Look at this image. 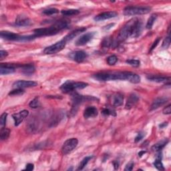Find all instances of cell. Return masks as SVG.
<instances>
[{"label":"cell","mask_w":171,"mask_h":171,"mask_svg":"<svg viewBox=\"0 0 171 171\" xmlns=\"http://www.w3.org/2000/svg\"><path fill=\"white\" fill-rule=\"evenodd\" d=\"M151 8L148 6H129L124 10V14L125 16H132L136 15H144L147 14L150 12Z\"/></svg>","instance_id":"8992f818"},{"label":"cell","mask_w":171,"mask_h":171,"mask_svg":"<svg viewBox=\"0 0 171 171\" xmlns=\"http://www.w3.org/2000/svg\"><path fill=\"white\" fill-rule=\"evenodd\" d=\"M168 140L167 138L162 139V140L159 141V142L156 143L155 145H153V147H152V150L156 152H160L166 144H168Z\"/></svg>","instance_id":"603a6c76"},{"label":"cell","mask_w":171,"mask_h":171,"mask_svg":"<svg viewBox=\"0 0 171 171\" xmlns=\"http://www.w3.org/2000/svg\"><path fill=\"white\" fill-rule=\"evenodd\" d=\"M102 114H104V116H116V111L112 110L110 108H104L102 111Z\"/></svg>","instance_id":"83f0119b"},{"label":"cell","mask_w":171,"mask_h":171,"mask_svg":"<svg viewBox=\"0 0 171 171\" xmlns=\"http://www.w3.org/2000/svg\"><path fill=\"white\" fill-rule=\"evenodd\" d=\"M87 53L84 52V51H77V52H75L72 54V59L78 63L82 62L87 58Z\"/></svg>","instance_id":"2e32d148"},{"label":"cell","mask_w":171,"mask_h":171,"mask_svg":"<svg viewBox=\"0 0 171 171\" xmlns=\"http://www.w3.org/2000/svg\"><path fill=\"white\" fill-rule=\"evenodd\" d=\"M95 35V32H88L80 36L76 42V45L78 46H82L87 44L94 38Z\"/></svg>","instance_id":"30bf717a"},{"label":"cell","mask_w":171,"mask_h":171,"mask_svg":"<svg viewBox=\"0 0 171 171\" xmlns=\"http://www.w3.org/2000/svg\"><path fill=\"white\" fill-rule=\"evenodd\" d=\"M142 22L134 18L130 20L120 29L117 40L119 42L125 41L128 38H137L142 31Z\"/></svg>","instance_id":"6da1fadb"},{"label":"cell","mask_w":171,"mask_h":171,"mask_svg":"<svg viewBox=\"0 0 171 171\" xmlns=\"http://www.w3.org/2000/svg\"><path fill=\"white\" fill-rule=\"evenodd\" d=\"M62 15H64V16H76V15H78L80 14V11L78 10H74V9L62 10Z\"/></svg>","instance_id":"484cf974"},{"label":"cell","mask_w":171,"mask_h":171,"mask_svg":"<svg viewBox=\"0 0 171 171\" xmlns=\"http://www.w3.org/2000/svg\"><path fill=\"white\" fill-rule=\"evenodd\" d=\"M98 114V110L94 106H89L84 110V117L85 118H94Z\"/></svg>","instance_id":"e0dca14e"},{"label":"cell","mask_w":171,"mask_h":171,"mask_svg":"<svg viewBox=\"0 0 171 171\" xmlns=\"http://www.w3.org/2000/svg\"><path fill=\"white\" fill-rule=\"evenodd\" d=\"M157 18V14H152L148 19V21H147L146 27L147 29H151L152 27L153 26L154 23H155L156 20Z\"/></svg>","instance_id":"4316f807"},{"label":"cell","mask_w":171,"mask_h":171,"mask_svg":"<svg viewBox=\"0 0 171 171\" xmlns=\"http://www.w3.org/2000/svg\"><path fill=\"white\" fill-rule=\"evenodd\" d=\"M114 25V23H111V24H110V25H108V26H106L105 27H104V29H109V28H111V27H110V26H113V25Z\"/></svg>","instance_id":"7dc6e473"},{"label":"cell","mask_w":171,"mask_h":171,"mask_svg":"<svg viewBox=\"0 0 171 171\" xmlns=\"http://www.w3.org/2000/svg\"><path fill=\"white\" fill-rule=\"evenodd\" d=\"M134 162H128V163L127 164V166H126V167L124 168V170L125 171H130V170H132L133 169V167H134Z\"/></svg>","instance_id":"ab89813d"},{"label":"cell","mask_w":171,"mask_h":171,"mask_svg":"<svg viewBox=\"0 0 171 171\" xmlns=\"http://www.w3.org/2000/svg\"><path fill=\"white\" fill-rule=\"evenodd\" d=\"M92 157H85L84 159H83L82 161H81V162L80 163V165H79L78 166V170H82L84 169V168L86 166V164H88V162L90 160L92 159Z\"/></svg>","instance_id":"f546056e"},{"label":"cell","mask_w":171,"mask_h":171,"mask_svg":"<svg viewBox=\"0 0 171 171\" xmlns=\"http://www.w3.org/2000/svg\"><path fill=\"white\" fill-rule=\"evenodd\" d=\"M66 42L64 40L57 42L55 44L52 45V46L47 47L44 50V53L46 54H54L60 52L65 48Z\"/></svg>","instance_id":"52a82bcc"},{"label":"cell","mask_w":171,"mask_h":171,"mask_svg":"<svg viewBox=\"0 0 171 171\" xmlns=\"http://www.w3.org/2000/svg\"><path fill=\"white\" fill-rule=\"evenodd\" d=\"M117 61L118 57L115 55H110V56H109L108 58H107V63L110 66L114 65V64L117 62Z\"/></svg>","instance_id":"d6a6232c"},{"label":"cell","mask_w":171,"mask_h":171,"mask_svg":"<svg viewBox=\"0 0 171 171\" xmlns=\"http://www.w3.org/2000/svg\"><path fill=\"white\" fill-rule=\"evenodd\" d=\"M113 164H114V168H115V169L117 170L118 168V167H119V164H118V162H116V161H114V162H113Z\"/></svg>","instance_id":"ee69618b"},{"label":"cell","mask_w":171,"mask_h":171,"mask_svg":"<svg viewBox=\"0 0 171 171\" xmlns=\"http://www.w3.org/2000/svg\"><path fill=\"white\" fill-rule=\"evenodd\" d=\"M68 27V22L66 21H58L53 23L52 25L48 27H44V28L36 29L34 30V33L36 37L45 36H52L55 35L60 31L62 29L66 28Z\"/></svg>","instance_id":"7a4b0ae2"},{"label":"cell","mask_w":171,"mask_h":171,"mask_svg":"<svg viewBox=\"0 0 171 171\" xmlns=\"http://www.w3.org/2000/svg\"><path fill=\"white\" fill-rule=\"evenodd\" d=\"M34 168V166L33 164H31V163H29L27 164L26 166H25V169L26 170H28V171H31V170H33Z\"/></svg>","instance_id":"7bdbcfd3"},{"label":"cell","mask_w":171,"mask_h":171,"mask_svg":"<svg viewBox=\"0 0 171 171\" xmlns=\"http://www.w3.org/2000/svg\"><path fill=\"white\" fill-rule=\"evenodd\" d=\"M78 144V140L77 138H72L68 139L64 143L62 148V152L64 155H67V154L71 153L74 148H76Z\"/></svg>","instance_id":"ba28073f"},{"label":"cell","mask_w":171,"mask_h":171,"mask_svg":"<svg viewBox=\"0 0 171 171\" xmlns=\"http://www.w3.org/2000/svg\"><path fill=\"white\" fill-rule=\"evenodd\" d=\"M160 40H161V38H158L156 40L155 42H154L153 44L152 45V46H151V48H150V52H152V51H153L154 50V49H155V48H157V45L159 44V43L160 42Z\"/></svg>","instance_id":"60d3db41"},{"label":"cell","mask_w":171,"mask_h":171,"mask_svg":"<svg viewBox=\"0 0 171 171\" xmlns=\"http://www.w3.org/2000/svg\"><path fill=\"white\" fill-rule=\"evenodd\" d=\"M144 136H145L144 132H139V133L138 134V135L136 136V137L135 138V140H134L135 142H138L139 141H140L143 138H144Z\"/></svg>","instance_id":"74e56055"},{"label":"cell","mask_w":171,"mask_h":171,"mask_svg":"<svg viewBox=\"0 0 171 171\" xmlns=\"http://www.w3.org/2000/svg\"><path fill=\"white\" fill-rule=\"evenodd\" d=\"M24 93V90L21 88H16L14 90L11 91L9 93V95L11 96H20V95H22Z\"/></svg>","instance_id":"836d02e7"},{"label":"cell","mask_w":171,"mask_h":171,"mask_svg":"<svg viewBox=\"0 0 171 171\" xmlns=\"http://www.w3.org/2000/svg\"><path fill=\"white\" fill-rule=\"evenodd\" d=\"M86 27H81V28L75 29V30L70 32V34H68L67 36H66L63 40L66 42L71 41V40H73L74 38H76V36H78V35H80L81 33H82V32L86 31Z\"/></svg>","instance_id":"9a60e30c"},{"label":"cell","mask_w":171,"mask_h":171,"mask_svg":"<svg viewBox=\"0 0 171 171\" xmlns=\"http://www.w3.org/2000/svg\"><path fill=\"white\" fill-rule=\"evenodd\" d=\"M0 36L3 39L10 40V41H29V40L37 38L35 35L22 36L8 31H1L0 33Z\"/></svg>","instance_id":"5b68a950"},{"label":"cell","mask_w":171,"mask_h":171,"mask_svg":"<svg viewBox=\"0 0 171 171\" xmlns=\"http://www.w3.org/2000/svg\"><path fill=\"white\" fill-rule=\"evenodd\" d=\"M170 44V36H168L167 38H165V40H164L163 43H162V48L164 49H167L169 47Z\"/></svg>","instance_id":"8d00e7d4"},{"label":"cell","mask_w":171,"mask_h":171,"mask_svg":"<svg viewBox=\"0 0 171 171\" xmlns=\"http://www.w3.org/2000/svg\"><path fill=\"white\" fill-rule=\"evenodd\" d=\"M168 125V122H164V123H162L161 124H160L159 125V127L160 128H164L165 127H166V126Z\"/></svg>","instance_id":"f6af8a7d"},{"label":"cell","mask_w":171,"mask_h":171,"mask_svg":"<svg viewBox=\"0 0 171 171\" xmlns=\"http://www.w3.org/2000/svg\"><path fill=\"white\" fill-rule=\"evenodd\" d=\"M132 72H114V73H98L94 74L93 78L96 80L106 82L111 80H128L129 81L130 75Z\"/></svg>","instance_id":"3957f363"},{"label":"cell","mask_w":171,"mask_h":171,"mask_svg":"<svg viewBox=\"0 0 171 171\" xmlns=\"http://www.w3.org/2000/svg\"><path fill=\"white\" fill-rule=\"evenodd\" d=\"M154 166L159 170H164V167L161 161V159H157V160L154 162Z\"/></svg>","instance_id":"1f68e13d"},{"label":"cell","mask_w":171,"mask_h":171,"mask_svg":"<svg viewBox=\"0 0 171 171\" xmlns=\"http://www.w3.org/2000/svg\"><path fill=\"white\" fill-rule=\"evenodd\" d=\"M145 153H146V151H140V153H138V156H139V157H141L143 155H144Z\"/></svg>","instance_id":"bcb514c9"},{"label":"cell","mask_w":171,"mask_h":171,"mask_svg":"<svg viewBox=\"0 0 171 171\" xmlns=\"http://www.w3.org/2000/svg\"><path fill=\"white\" fill-rule=\"evenodd\" d=\"M20 66L14 65L13 64H1L0 66V74L1 75H8L13 74L15 72V69Z\"/></svg>","instance_id":"9c48e42d"},{"label":"cell","mask_w":171,"mask_h":171,"mask_svg":"<svg viewBox=\"0 0 171 171\" xmlns=\"http://www.w3.org/2000/svg\"><path fill=\"white\" fill-rule=\"evenodd\" d=\"M162 112H163L164 114H170V113H171V105L170 104H168V106L164 107L163 110H162Z\"/></svg>","instance_id":"f35d334b"},{"label":"cell","mask_w":171,"mask_h":171,"mask_svg":"<svg viewBox=\"0 0 171 171\" xmlns=\"http://www.w3.org/2000/svg\"><path fill=\"white\" fill-rule=\"evenodd\" d=\"M57 13H59V10L56 8H49V9L43 11V14L46 16H51V15L57 14Z\"/></svg>","instance_id":"4dcf8cb0"},{"label":"cell","mask_w":171,"mask_h":171,"mask_svg":"<svg viewBox=\"0 0 171 171\" xmlns=\"http://www.w3.org/2000/svg\"><path fill=\"white\" fill-rule=\"evenodd\" d=\"M114 43L110 37H106L102 42V46L104 48H110Z\"/></svg>","instance_id":"d4e9b609"},{"label":"cell","mask_w":171,"mask_h":171,"mask_svg":"<svg viewBox=\"0 0 171 171\" xmlns=\"http://www.w3.org/2000/svg\"><path fill=\"white\" fill-rule=\"evenodd\" d=\"M124 96L120 93H116L112 97V104L114 106L118 107L123 104Z\"/></svg>","instance_id":"44dd1931"},{"label":"cell","mask_w":171,"mask_h":171,"mask_svg":"<svg viewBox=\"0 0 171 171\" xmlns=\"http://www.w3.org/2000/svg\"><path fill=\"white\" fill-rule=\"evenodd\" d=\"M21 71L23 74L26 76H31L34 74L36 71L35 67L32 64H24V65L20 66Z\"/></svg>","instance_id":"ac0fdd59"},{"label":"cell","mask_w":171,"mask_h":171,"mask_svg":"<svg viewBox=\"0 0 171 171\" xmlns=\"http://www.w3.org/2000/svg\"><path fill=\"white\" fill-rule=\"evenodd\" d=\"M29 114V112L26 110H21L18 113H15L12 115L13 118L14 120L15 126L18 127L21 123V122H23L25 118H26Z\"/></svg>","instance_id":"7c38bea8"},{"label":"cell","mask_w":171,"mask_h":171,"mask_svg":"<svg viewBox=\"0 0 171 171\" xmlns=\"http://www.w3.org/2000/svg\"><path fill=\"white\" fill-rule=\"evenodd\" d=\"M8 114L7 113H3L1 114V118H0V124H1V128H3L5 126L6 120H7Z\"/></svg>","instance_id":"d590c367"},{"label":"cell","mask_w":171,"mask_h":171,"mask_svg":"<svg viewBox=\"0 0 171 171\" xmlns=\"http://www.w3.org/2000/svg\"><path fill=\"white\" fill-rule=\"evenodd\" d=\"M168 99L167 98H164V97H162V98H157L154 100L153 104L150 106V110H156V109L159 108V107L163 106L164 104L166 103Z\"/></svg>","instance_id":"ffe728a7"},{"label":"cell","mask_w":171,"mask_h":171,"mask_svg":"<svg viewBox=\"0 0 171 171\" xmlns=\"http://www.w3.org/2000/svg\"><path fill=\"white\" fill-rule=\"evenodd\" d=\"M147 79L152 82H155L158 83L162 82H170V77H163L160 76H148Z\"/></svg>","instance_id":"7402d4cb"},{"label":"cell","mask_w":171,"mask_h":171,"mask_svg":"<svg viewBox=\"0 0 171 171\" xmlns=\"http://www.w3.org/2000/svg\"><path fill=\"white\" fill-rule=\"evenodd\" d=\"M8 55V52L5 50H1L0 51V59L3 60L4 57H7Z\"/></svg>","instance_id":"b9f144b4"},{"label":"cell","mask_w":171,"mask_h":171,"mask_svg":"<svg viewBox=\"0 0 171 171\" xmlns=\"http://www.w3.org/2000/svg\"><path fill=\"white\" fill-rule=\"evenodd\" d=\"M10 134V129L6 128H1V131H0V138L1 140H5L9 138Z\"/></svg>","instance_id":"cb8c5ba5"},{"label":"cell","mask_w":171,"mask_h":171,"mask_svg":"<svg viewBox=\"0 0 171 171\" xmlns=\"http://www.w3.org/2000/svg\"><path fill=\"white\" fill-rule=\"evenodd\" d=\"M118 16V13L116 12H107L100 14L94 17V20L96 21H101L109 19L114 18Z\"/></svg>","instance_id":"4fadbf2b"},{"label":"cell","mask_w":171,"mask_h":171,"mask_svg":"<svg viewBox=\"0 0 171 171\" xmlns=\"http://www.w3.org/2000/svg\"><path fill=\"white\" fill-rule=\"evenodd\" d=\"M29 106L31 108H38L40 106V102L39 100V98L36 97L31 100V101L29 102Z\"/></svg>","instance_id":"f1b7e54d"},{"label":"cell","mask_w":171,"mask_h":171,"mask_svg":"<svg viewBox=\"0 0 171 171\" xmlns=\"http://www.w3.org/2000/svg\"><path fill=\"white\" fill-rule=\"evenodd\" d=\"M126 62L133 67H138L140 64V62L138 60H128Z\"/></svg>","instance_id":"e575fe53"},{"label":"cell","mask_w":171,"mask_h":171,"mask_svg":"<svg viewBox=\"0 0 171 171\" xmlns=\"http://www.w3.org/2000/svg\"><path fill=\"white\" fill-rule=\"evenodd\" d=\"M16 24L18 26H29L31 24V21L27 16L21 15L16 18Z\"/></svg>","instance_id":"5bb4252c"},{"label":"cell","mask_w":171,"mask_h":171,"mask_svg":"<svg viewBox=\"0 0 171 171\" xmlns=\"http://www.w3.org/2000/svg\"><path fill=\"white\" fill-rule=\"evenodd\" d=\"M139 98L135 94H131L128 97L127 103H126V109H131L135 104L137 103Z\"/></svg>","instance_id":"d6986e66"},{"label":"cell","mask_w":171,"mask_h":171,"mask_svg":"<svg viewBox=\"0 0 171 171\" xmlns=\"http://www.w3.org/2000/svg\"><path fill=\"white\" fill-rule=\"evenodd\" d=\"M88 84L83 82H74L72 80H68L61 86L60 90L64 93L73 92L75 90L84 89L87 87Z\"/></svg>","instance_id":"277c9868"},{"label":"cell","mask_w":171,"mask_h":171,"mask_svg":"<svg viewBox=\"0 0 171 171\" xmlns=\"http://www.w3.org/2000/svg\"><path fill=\"white\" fill-rule=\"evenodd\" d=\"M38 85V83L34 81H26V80H18L13 84V87L15 88H25L35 87Z\"/></svg>","instance_id":"8fae6325"}]
</instances>
